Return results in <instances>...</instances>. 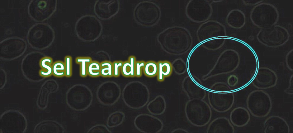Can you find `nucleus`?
I'll use <instances>...</instances> for the list:
<instances>
[{
  "mask_svg": "<svg viewBox=\"0 0 293 133\" xmlns=\"http://www.w3.org/2000/svg\"><path fill=\"white\" fill-rule=\"evenodd\" d=\"M158 71L157 74L158 80L163 81L165 77L170 76L172 71V67L171 63L168 61H159L157 63Z\"/></svg>",
  "mask_w": 293,
  "mask_h": 133,
  "instance_id": "obj_8",
  "label": "nucleus"
},
{
  "mask_svg": "<svg viewBox=\"0 0 293 133\" xmlns=\"http://www.w3.org/2000/svg\"><path fill=\"white\" fill-rule=\"evenodd\" d=\"M100 76L104 77L113 76L112 63L105 61L100 63Z\"/></svg>",
  "mask_w": 293,
  "mask_h": 133,
  "instance_id": "obj_15",
  "label": "nucleus"
},
{
  "mask_svg": "<svg viewBox=\"0 0 293 133\" xmlns=\"http://www.w3.org/2000/svg\"><path fill=\"white\" fill-rule=\"evenodd\" d=\"M285 92L289 94H292L293 90V75L291 77L289 81V85L288 88L285 90Z\"/></svg>",
  "mask_w": 293,
  "mask_h": 133,
  "instance_id": "obj_22",
  "label": "nucleus"
},
{
  "mask_svg": "<svg viewBox=\"0 0 293 133\" xmlns=\"http://www.w3.org/2000/svg\"><path fill=\"white\" fill-rule=\"evenodd\" d=\"M52 59L50 57H45L40 60L39 65L42 69L40 70L39 74L41 76L47 77L52 75Z\"/></svg>",
  "mask_w": 293,
  "mask_h": 133,
  "instance_id": "obj_9",
  "label": "nucleus"
},
{
  "mask_svg": "<svg viewBox=\"0 0 293 133\" xmlns=\"http://www.w3.org/2000/svg\"><path fill=\"white\" fill-rule=\"evenodd\" d=\"M277 75L272 70L266 67L259 68L252 79V83L260 90L273 87L277 84Z\"/></svg>",
  "mask_w": 293,
  "mask_h": 133,
  "instance_id": "obj_4",
  "label": "nucleus"
},
{
  "mask_svg": "<svg viewBox=\"0 0 293 133\" xmlns=\"http://www.w3.org/2000/svg\"><path fill=\"white\" fill-rule=\"evenodd\" d=\"M230 118L232 123L238 127H242L247 125L250 120L249 111L242 107L235 108L231 112Z\"/></svg>",
  "mask_w": 293,
  "mask_h": 133,
  "instance_id": "obj_6",
  "label": "nucleus"
},
{
  "mask_svg": "<svg viewBox=\"0 0 293 133\" xmlns=\"http://www.w3.org/2000/svg\"><path fill=\"white\" fill-rule=\"evenodd\" d=\"M123 63L121 61H115L112 63L113 76L116 77L119 76Z\"/></svg>",
  "mask_w": 293,
  "mask_h": 133,
  "instance_id": "obj_17",
  "label": "nucleus"
},
{
  "mask_svg": "<svg viewBox=\"0 0 293 133\" xmlns=\"http://www.w3.org/2000/svg\"><path fill=\"white\" fill-rule=\"evenodd\" d=\"M92 61L91 58L88 57H79L76 58V63L80 65V75L81 77H85L87 76L88 66Z\"/></svg>",
  "mask_w": 293,
  "mask_h": 133,
  "instance_id": "obj_11",
  "label": "nucleus"
},
{
  "mask_svg": "<svg viewBox=\"0 0 293 133\" xmlns=\"http://www.w3.org/2000/svg\"><path fill=\"white\" fill-rule=\"evenodd\" d=\"M228 83L231 86H234L236 85L238 82V77L235 75L231 76L228 79Z\"/></svg>",
  "mask_w": 293,
  "mask_h": 133,
  "instance_id": "obj_20",
  "label": "nucleus"
},
{
  "mask_svg": "<svg viewBox=\"0 0 293 133\" xmlns=\"http://www.w3.org/2000/svg\"><path fill=\"white\" fill-rule=\"evenodd\" d=\"M279 17V12L276 7L267 3L262 2L255 6L250 14V18L253 24L261 29L275 25Z\"/></svg>",
  "mask_w": 293,
  "mask_h": 133,
  "instance_id": "obj_1",
  "label": "nucleus"
},
{
  "mask_svg": "<svg viewBox=\"0 0 293 133\" xmlns=\"http://www.w3.org/2000/svg\"><path fill=\"white\" fill-rule=\"evenodd\" d=\"M265 133H289V126L283 118L276 115L269 117L264 124Z\"/></svg>",
  "mask_w": 293,
  "mask_h": 133,
  "instance_id": "obj_5",
  "label": "nucleus"
},
{
  "mask_svg": "<svg viewBox=\"0 0 293 133\" xmlns=\"http://www.w3.org/2000/svg\"><path fill=\"white\" fill-rule=\"evenodd\" d=\"M257 38L262 44L268 47H275L283 45L288 40L289 34L285 27L275 25L269 28L261 29Z\"/></svg>",
  "mask_w": 293,
  "mask_h": 133,
  "instance_id": "obj_3",
  "label": "nucleus"
},
{
  "mask_svg": "<svg viewBox=\"0 0 293 133\" xmlns=\"http://www.w3.org/2000/svg\"><path fill=\"white\" fill-rule=\"evenodd\" d=\"M100 63L96 61H92L88 66V75L92 77H99L100 76Z\"/></svg>",
  "mask_w": 293,
  "mask_h": 133,
  "instance_id": "obj_14",
  "label": "nucleus"
},
{
  "mask_svg": "<svg viewBox=\"0 0 293 133\" xmlns=\"http://www.w3.org/2000/svg\"><path fill=\"white\" fill-rule=\"evenodd\" d=\"M52 75L57 77L65 76V67L64 62L56 61L52 64Z\"/></svg>",
  "mask_w": 293,
  "mask_h": 133,
  "instance_id": "obj_13",
  "label": "nucleus"
},
{
  "mask_svg": "<svg viewBox=\"0 0 293 133\" xmlns=\"http://www.w3.org/2000/svg\"><path fill=\"white\" fill-rule=\"evenodd\" d=\"M145 63L143 61H136L135 67V76L139 77L141 76L142 70H143Z\"/></svg>",
  "mask_w": 293,
  "mask_h": 133,
  "instance_id": "obj_18",
  "label": "nucleus"
},
{
  "mask_svg": "<svg viewBox=\"0 0 293 133\" xmlns=\"http://www.w3.org/2000/svg\"><path fill=\"white\" fill-rule=\"evenodd\" d=\"M143 71L146 76L153 77L157 75L158 71L157 63L153 61L146 62Z\"/></svg>",
  "mask_w": 293,
  "mask_h": 133,
  "instance_id": "obj_12",
  "label": "nucleus"
},
{
  "mask_svg": "<svg viewBox=\"0 0 293 133\" xmlns=\"http://www.w3.org/2000/svg\"><path fill=\"white\" fill-rule=\"evenodd\" d=\"M246 104L249 112L257 118H263L268 115L272 106V100L268 94L260 89L253 91L249 94Z\"/></svg>",
  "mask_w": 293,
  "mask_h": 133,
  "instance_id": "obj_2",
  "label": "nucleus"
},
{
  "mask_svg": "<svg viewBox=\"0 0 293 133\" xmlns=\"http://www.w3.org/2000/svg\"><path fill=\"white\" fill-rule=\"evenodd\" d=\"M293 49L290 50L287 54L286 58V64L288 68L293 71Z\"/></svg>",
  "mask_w": 293,
  "mask_h": 133,
  "instance_id": "obj_19",
  "label": "nucleus"
},
{
  "mask_svg": "<svg viewBox=\"0 0 293 133\" xmlns=\"http://www.w3.org/2000/svg\"><path fill=\"white\" fill-rule=\"evenodd\" d=\"M227 22L232 27L237 29L244 27L246 23V17L244 13L239 9L231 11L227 17Z\"/></svg>",
  "mask_w": 293,
  "mask_h": 133,
  "instance_id": "obj_7",
  "label": "nucleus"
},
{
  "mask_svg": "<svg viewBox=\"0 0 293 133\" xmlns=\"http://www.w3.org/2000/svg\"><path fill=\"white\" fill-rule=\"evenodd\" d=\"M242 1L243 3L246 5L248 6H256V5L262 2L263 0H243Z\"/></svg>",
  "mask_w": 293,
  "mask_h": 133,
  "instance_id": "obj_21",
  "label": "nucleus"
},
{
  "mask_svg": "<svg viewBox=\"0 0 293 133\" xmlns=\"http://www.w3.org/2000/svg\"><path fill=\"white\" fill-rule=\"evenodd\" d=\"M65 67V76L69 77L72 75V57L70 56H66L64 58Z\"/></svg>",
  "mask_w": 293,
  "mask_h": 133,
  "instance_id": "obj_16",
  "label": "nucleus"
},
{
  "mask_svg": "<svg viewBox=\"0 0 293 133\" xmlns=\"http://www.w3.org/2000/svg\"><path fill=\"white\" fill-rule=\"evenodd\" d=\"M135 57L131 56L129 57L128 61L123 62L121 72L122 75L126 77L135 76Z\"/></svg>",
  "mask_w": 293,
  "mask_h": 133,
  "instance_id": "obj_10",
  "label": "nucleus"
}]
</instances>
